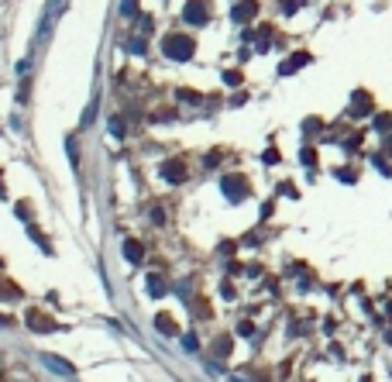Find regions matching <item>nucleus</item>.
Returning <instances> with one entry per match:
<instances>
[{
  "label": "nucleus",
  "mask_w": 392,
  "mask_h": 382,
  "mask_svg": "<svg viewBox=\"0 0 392 382\" xmlns=\"http://www.w3.org/2000/svg\"><path fill=\"white\" fill-rule=\"evenodd\" d=\"M254 14V4H238L234 7V21H244V17H251Z\"/></svg>",
  "instance_id": "11"
},
{
  "label": "nucleus",
  "mask_w": 392,
  "mask_h": 382,
  "mask_svg": "<svg viewBox=\"0 0 392 382\" xmlns=\"http://www.w3.org/2000/svg\"><path fill=\"white\" fill-rule=\"evenodd\" d=\"M389 124H392V117H389V114H382L379 121H375V127H379V131H385V127H389Z\"/></svg>",
  "instance_id": "16"
},
{
  "label": "nucleus",
  "mask_w": 392,
  "mask_h": 382,
  "mask_svg": "<svg viewBox=\"0 0 392 382\" xmlns=\"http://www.w3.org/2000/svg\"><path fill=\"white\" fill-rule=\"evenodd\" d=\"M148 296H165V279H162L159 272L148 276Z\"/></svg>",
  "instance_id": "6"
},
{
  "label": "nucleus",
  "mask_w": 392,
  "mask_h": 382,
  "mask_svg": "<svg viewBox=\"0 0 392 382\" xmlns=\"http://www.w3.org/2000/svg\"><path fill=\"white\" fill-rule=\"evenodd\" d=\"M162 176L169 179V183H183L186 179V165L179 159H169V162H162Z\"/></svg>",
  "instance_id": "3"
},
{
  "label": "nucleus",
  "mask_w": 392,
  "mask_h": 382,
  "mask_svg": "<svg viewBox=\"0 0 392 382\" xmlns=\"http://www.w3.org/2000/svg\"><path fill=\"white\" fill-rule=\"evenodd\" d=\"M28 324H31V331H38V334H42V331H52V317H45V313H38V310H31L28 313Z\"/></svg>",
  "instance_id": "5"
},
{
  "label": "nucleus",
  "mask_w": 392,
  "mask_h": 382,
  "mask_svg": "<svg viewBox=\"0 0 392 382\" xmlns=\"http://www.w3.org/2000/svg\"><path fill=\"white\" fill-rule=\"evenodd\" d=\"M193 48H196V42L189 35H165L162 38V52L169 59H175V62H186V59L193 55Z\"/></svg>",
  "instance_id": "1"
},
{
  "label": "nucleus",
  "mask_w": 392,
  "mask_h": 382,
  "mask_svg": "<svg viewBox=\"0 0 392 382\" xmlns=\"http://www.w3.org/2000/svg\"><path fill=\"white\" fill-rule=\"evenodd\" d=\"M110 131H114L117 138H121V135H124V124H121V121H117V117H114V121H110Z\"/></svg>",
  "instance_id": "17"
},
{
  "label": "nucleus",
  "mask_w": 392,
  "mask_h": 382,
  "mask_svg": "<svg viewBox=\"0 0 392 382\" xmlns=\"http://www.w3.org/2000/svg\"><path fill=\"white\" fill-rule=\"evenodd\" d=\"M183 345H186V351H196V348H200V341H196L193 334H186V337H183Z\"/></svg>",
  "instance_id": "13"
},
{
  "label": "nucleus",
  "mask_w": 392,
  "mask_h": 382,
  "mask_svg": "<svg viewBox=\"0 0 392 382\" xmlns=\"http://www.w3.org/2000/svg\"><path fill=\"white\" fill-rule=\"evenodd\" d=\"M93 114H96V104H90V107H86V114H83V124H90V121H93Z\"/></svg>",
  "instance_id": "18"
},
{
  "label": "nucleus",
  "mask_w": 392,
  "mask_h": 382,
  "mask_svg": "<svg viewBox=\"0 0 392 382\" xmlns=\"http://www.w3.org/2000/svg\"><path fill=\"white\" fill-rule=\"evenodd\" d=\"M365 110H371V107H365V93H358L355 97V114H365Z\"/></svg>",
  "instance_id": "12"
},
{
  "label": "nucleus",
  "mask_w": 392,
  "mask_h": 382,
  "mask_svg": "<svg viewBox=\"0 0 392 382\" xmlns=\"http://www.w3.org/2000/svg\"><path fill=\"white\" fill-rule=\"evenodd\" d=\"M306 62H310V55H292L289 62H282V69H279V72H282V76H289L292 69H300V66H306Z\"/></svg>",
  "instance_id": "7"
},
{
  "label": "nucleus",
  "mask_w": 392,
  "mask_h": 382,
  "mask_svg": "<svg viewBox=\"0 0 392 382\" xmlns=\"http://www.w3.org/2000/svg\"><path fill=\"white\" fill-rule=\"evenodd\" d=\"M224 80H227V86H238V83H241V72H227V76H224Z\"/></svg>",
  "instance_id": "15"
},
{
  "label": "nucleus",
  "mask_w": 392,
  "mask_h": 382,
  "mask_svg": "<svg viewBox=\"0 0 392 382\" xmlns=\"http://www.w3.org/2000/svg\"><path fill=\"white\" fill-rule=\"evenodd\" d=\"M389 151H392V141H389Z\"/></svg>",
  "instance_id": "21"
},
{
  "label": "nucleus",
  "mask_w": 392,
  "mask_h": 382,
  "mask_svg": "<svg viewBox=\"0 0 392 382\" xmlns=\"http://www.w3.org/2000/svg\"><path fill=\"white\" fill-rule=\"evenodd\" d=\"M155 327H159L162 334H175V324H172L169 313H159V317H155Z\"/></svg>",
  "instance_id": "9"
},
{
  "label": "nucleus",
  "mask_w": 392,
  "mask_h": 382,
  "mask_svg": "<svg viewBox=\"0 0 392 382\" xmlns=\"http://www.w3.org/2000/svg\"><path fill=\"white\" fill-rule=\"evenodd\" d=\"M131 52H138V55H141V52H145V42H141V38H134V42H131Z\"/></svg>",
  "instance_id": "19"
},
{
  "label": "nucleus",
  "mask_w": 392,
  "mask_h": 382,
  "mask_svg": "<svg viewBox=\"0 0 392 382\" xmlns=\"http://www.w3.org/2000/svg\"><path fill=\"white\" fill-rule=\"evenodd\" d=\"M224 197L234 200V203L244 200V197H248V183H244L241 176H227V179H224Z\"/></svg>",
  "instance_id": "2"
},
{
  "label": "nucleus",
  "mask_w": 392,
  "mask_h": 382,
  "mask_svg": "<svg viewBox=\"0 0 392 382\" xmlns=\"http://www.w3.org/2000/svg\"><path fill=\"white\" fill-rule=\"evenodd\" d=\"M124 255L131 258V262H141V255H145V248H141L138 241H124Z\"/></svg>",
  "instance_id": "10"
},
{
  "label": "nucleus",
  "mask_w": 392,
  "mask_h": 382,
  "mask_svg": "<svg viewBox=\"0 0 392 382\" xmlns=\"http://www.w3.org/2000/svg\"><path fill=\"white\" fill-rule=\"evenodd\" d=\"M151 220H155V224H162V220H165V210L155 207V210H151Z\"/></svg>",
  "instance_id": "20"
},
{
  "label": "nucleus",
  "mask_w": 392,
  "mask_h": 382,
  "mask_svg": "<svg viewBox=\"0 0 392 382\" xmlns=\"http://www.w3.org/2000/svg\"><path fill=\"white\" fill-rule=\"evenodd\" d=\"M227 351H231V341H227V337H220V341H217V355H227Z\"/></svg>",
  "instance_id": "14"
},
{
  "label": "nucleus",
  "mask_w": 392,
  "mask_h": 382,
  "mask_svg": "<svg viewBox=\"0 0 392 382\" xmlns=\"http://www.w3.org/2000/svg\"><path fill=\"white\" fill-rule=\"evenodd\" d=\"M183 17L189 24H207V7H203V4H186Z\"/></svg>",
  "instance_id": "4"
},
{
  "label": "nucleus",
  "mask_w": 392,
  "mask_h": 382,
  "mask_svg": "<svg viewBox=\"0 0 392 382\" xmlns=\"http://www.w3.org/2000/svg\"><path fill=\"white\" fill-rule=\"evenodd\" d=\"M45 365H48V369H55V372H62V375H72V372H76V369L69 365V361H62V358H52V355L45 358Z\"/></svg>",
  "instance_id": "8"
}]
</instances>
